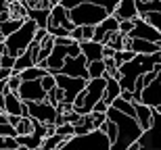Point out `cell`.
Listing matches in <instances>:
<instances>
[{
  "label": "cell",
  "mask_w": 161,
  "mask_h": 150,
  "mask_svg": "<svg viewBox=\"0 0 161 150\" xmlns=\"http://www.w3.org/2000/svg\"><path fill=\"white\" fill-rule=\"evenodd\" d=\"M107 117L117 125V140L111 144V150H128L134 142H138V140L142 138L144 132L134 117H128V115L119 113L113 106H109Z\"/></svg>",
  "instance_id": "cell-1"
},
{
  "label": "cell",
  "mask_w": 161,
  "mask_h": 150,
  "mask_svg": "<svg viewBox=\"0 0 161 150\" xmlns=\"http://www.w3.org/2000/svg\"><path fill=\"white\" fill-rule=\"evenodd\" d=\"M36 31H38L36 21L25 19L23 25H21L15 34H11L8 38H4V48H6V52L11 54V56H15V59H17V56H21V54L30 48L31 44H34Z\"/></svg>",
  "instance_id": "cell-2"
},
{
  "label": "cell",
  "mask_w": 161,
  "mask_h": 150,
  "mask_svg": "<svg viewBox=\"0 0 161 150\" xmlns=\"http://www.w3.org/2000/svg\"><path fill=\"white\" fill-rule=\"evenodd\" d=\"M57 150H111V142H109L107 133H103L101 129H94L84 136L67 138Z\"/></svg>",
  "instance_id": "cell-3"
},
{
  "label": "cell",
  "mask_w": 161,
  "mask_h": 150,
  "mask_svg": "<svg viewBox=\"0 0 161 150\" xmlns=\"http://www.w3.org/2000/svg\"><path fill=\"white\" fill-rule=\"evenodd\" d=\"M111 13L105 8V6H98L94 2H82L80 6L69 11V19H71L73 25H98L103 23L105 19L109 17Z\"/></svg>",
  "instance_id": "cell-4"
},
{
  "label": "cell",
  "mask_w": 161,
  "mask_h": 150,
  "mask_svg": "<svg viewBox=\"0 0 161 150\" xmlns=\"http://www.w3.org/2000/svg\"><path fill=\"white\" fill-rule=\"evenodd\" d=\"M54 77H57V85L65 92V102H71V104L80 92H84L88 85V79L82 77H71V75H63V73H57Z\"/></svg>",
  "instance_id": "cell-5"
},
{
  "label": "cell",
  "mask_w": 161,
  "mask_h": 150,
  "mask_svg": "<svg viewBox=\"0 0 161 150\" xmlns=\"http://www.w3.org/2000/svg\"><path fill=\"white\" fill-rule=\"evenodd\" d=\"M27 113L31 119L40 121V123H54L59 111L48 100H40V102H27Z\"/></svg>",
  "instance_id": "cell-6"
},
{
  "label": "cell",
  "mask_w": 161,
  "mask_h": 150,
  "mask_svg": "<svg viewBox=\"0 0 161 150\" xmlns=\"http://www.w3.org/2000/svg\"><path fill=\"white\" fill-rule=\"evenodd\" d=\"M138 144H140V150H161V113L155 111L153 125H151L149 132L142 133Z\"/></svg>",
  "instance_id": "cell-7"
},
{
  "label": "cell",
  "mask_w": 161,
  "mask_h": 150,
  "mask_svg": "<svg viewBox=\"0 0 161 150\" xmlns=\"http://www.w3.org/2000/svg\"><path fill=\"white\" fill-rule=\"evenodd\" d=\"M130 38H138V40H149V42H161V31L153 25H149L142 17L134 19V29L130 31Z\"/></svg>",
  "instance_id": "cell-8"
},
{
  "label": "cell",
  "mask_w": 161,
  "mask_h": 150,
  "mask_svg": "<svg viewBox=\"0 0 161 150\" xmlns=\"http://www.w3.org/2000/svg\"><path fill=\"white\" fill-rule=\"evenodd\" d=\"M61 73L63 75H71V77L88 79V59L84 54H80V56H67Z\"/></svg>",
  "instance_id": "cell-9"
},
{
  "label": "cell",
  "mask_w": 161,
  "mask_h": 150,
  "mask_svg": "<svg viewBox=\"0 0 161 150\" xmlns=\"http://www.w3.org/2000/svg\"><path fill=\"white\" fill-rule=\"evenodd\" d=\"M19 98L23 102H40V100H46V92L42 88L40 79H34V81H23L21 88L17 90Z\"/></svg>",
  "instance_id": "cell-10"
},
{
  "label": "cell",
  "mask_w": 161,
  "mask_h": 150,
  "mask_svg": "<svg viewBox=\"0 0 161 150\" xmlns=\"http://www.w3.org/2000/svg\"><path fill=\"white\" fill-rule=\"evenodd\" d=\"M4 113L6 115H17V117H30V113H27V102L21 100L17 92H6Z\"/></svg>",
  "instance_id": "cell-11"
},
{
  "label": "cell",
  "mask_w": 161,
  "mask_h": 150,
  "mask_svg": "<svg viewBox=\"0 0 161 150\" xmlns=\"http://www.w3.org/2000/svg\"><path fill=\"white\" fill-rule=\"evenodd\" d=\"M124 48L132 50V52H136V54H155L159 52V44L155 42H149V40H138V38H130V36H125V44H124Z\"/></svg>",
  "instance_id": "cell-12"
},
{
  "label": "cell",
  "mask_w": 161,
  "mask_h": 150,
  "mask_svg": "<svg viewBox=\"0 0 161 150\" xmlns=\"http://www.w3.org/2000/svg\"><path fill=\"white\" fill-rule=\"evenodd\" d=\"M48 27H65V29L71 31L75 25L71 23V19H69V11H67V8H63L61 4H54L53 8H50Z\"/></svg>",
  "instance_id": "cell-13"
},
{
  "label": "cell",
  "mask_w": 161,
  "mask_h": 150,
  "mask_svg": "<svg viewBox=\"0 0 161 150\" xmlns=\"http://www.w3.org/2000/svg\"><path fill=\"white\" fill-rule=\"evenodd\" d=\"M113 15L119 21H134V19H138L140 15H138L136 0H119L117 6H115V11H113Z\"/></svg>",
  "instance_id": "cell-14"
},
{
  "label": "cell",
  "mask_w": 161,
  "mask_h": 150,
  "mask_svg": "<svg viewBox=\"0 0 161 150\" xmlns=\"http://www.w3.org/2000/svg\"><path fill=\"white\" fill-rule=\"evenodd\" d=\"M140 102H144V104H149V106H153V108L161 106V73L157 75V79L153 81V84L144 88L142 100Z\"/></svg>",
  "instance_id": "cell-15"
},
{
  "label": "cell",
  "mask_w": 161,
  "mask_h": 150,
  "mask_svg": "<svg viewBox=\"0 0 161 150\" xmlns=\"http://www.w3.org/2000/svg\"><path fill=\"white\" fill-rule=\"evenodd\" d=\"M153 117H155V108L144 104V102H136V121L142 127V132H149L153 125Z\"/></svg>",
  "instance_id": "cell-16"
},
{
  "label": "cell",
  "mask_w": 161,
  "mask_h": 150,
  "mask_svg": "<svg viewBox=\"0 0 161 150\" xmlns=\"http://www.w3.org/2000/svg\"><path fill=\"white\" fill-rule=\"evenodd\" d=\"M80 50H82V54L88 59V63H92V60H103L105 44L94 42V40H84V42H80Z\"/></svg>",
  "instance_id": "cell-17"
},
{
  "label": "cell",
  "mask_w": 161,
  "mask_h": 150,
  "mask_svg": "<svg viewBox=\"0 0 161 150\" xmlns=\"http://www.w3.org/2000/svg\"><path fill=\"white\" fill-rule=\"evenodd\" d=\"M119 96H121V84H119V79L107 77V88H105L103 100L111 106V104H113V100H115V98H119Z\"/></svg>",
  "instance_id": "cell-18"
},
{
  "label": "cell",
  "mask_w": 161,
  "mask_h": 150,
  "mask_svg": "<svg viewBox=\"0 0 161 150\" xmlns=\"http://www.w3.org/2000/svg\"><path fill=\"white\" fill-rule=\"evenodd\" d=\"M54 50V38L48 34L44 40H42L40 44H38V50H36V65L38 63H42V60H46L48 56H50V52Z\"/></svg>",
  "instance_id": "cell-19"
},
{
  "label": "cell",
  "mask_w": 161,
  "mask_h": 150,
  "mask_svg": "<svg viewBox=\"0 0 161 150\" xmlns=\"http://www.w3.org/2000/svg\"><path fill=\"white\" fill-rule=\"evenodd\" d=\"M27 19L36 21L38 27L46 29L48 27V19H50V8H27Z\"/></svg>",
  "instance_id": "cell-20"
},
{
  "label": "cell",
  "mask_w": 161,
  "mask_h": 150,
  "mask_svg": "<svg viewBox=\"0 0 161 150\" xmlns=\"http://www.w3.org/2000/svg\"><path fill=\"white\" fill-rule=\"evenodd\" d=\"M113 108H117L119 113H124V115H128V117H134L136 119V102H130V100H124V98H115L113 100V104H111Z\"/></svg>",
  "instance_id": "cell-21"
},
{
  "label": "cell",
  "mask_w": 161,
  "mask_h": 150,
  "mask_svg": "<svg viewBox=\"0 0 161 150\" xmlns=\"http://www.w3.org/2000/svg\"><path fill=\"white\" fill-rule=\"evenodd\" d=\"M105 73H107L105 60H92V63H88V79L105 77Z\"/></svg>",
  "instance_id": "cell-22"
},
{
  "label": "cell",
  "mask_w": 161,
  "mask_h": 150,
  "mask_svg": "<svg viewBox=\"0 0 161 150\" xmlns=\"http://www.w3.org/2000/svg\"><path fill=\"white\" fill-rule=\"evenodd\" d=\"M21 25H23V21H21V19H6V21H2V23H0V36H2V38H8L11 34H15Z\"/></svg>",
  "instance_id": "cell-23"
},
{
  "label": "cell",
  "mask_w": 161,
  "mask_h": 150,
  "mask_svg": "<svg viewBox=\"0 0 161 150\" xmlns=\"http://www.w3.org/2000/svg\"><path fill=\"white\" fill-rule=\"evenodd\" d=\"M46 73H48L46 69H42L40 65H34V67H30V69L21 71L19 75H21V79H23V81H34V79H42Z\"/></svg>",
  "instance_id": "cell-24"
},
{
  "label": "cell",
  "mask_w": 161,
  "mask_h": 150,
  "mask_svg": "<svg viewBox=\"0 0 161 150\" xmlns=\"http://www.w3.org/2000/svg\"><path fill=\"white\" fill-rule=\"evenodd\" d=\"M34 127H36V119H31V117H21L15 129H17V136H30L34 133Z\"/></svg>",
  "instance_id": "cell-25"
},
{
  "label": "cell",
  "mask_w": 161,
  "mask_h": 150,
  "mask_svg": "<svg viewBox=\"0 0 161 150\" xmlns=\"http://www.w3.org/2000/svg\"><path fill=\"white\" fill-rule=\"evenodd\" d=\"M94 132V125H92V117L90 115H82L80 121L75 123V136H84V133Z\"/></svg>",
  "instance_id": "cell-26"
},
{
  "label": "cell",
  "mask_w": 161,
  "mask_h": 150,
  "mask_svg": "<svg viewBox=\"0 0 161 150\" xmlns=\"http://www.w3.org/2000/svg\"><path fill=\"white\" fill-rule=\"evenodd\" d=\"M63 142H65V138H61L57 133H54V136H46V138L42 140V144H40L38 150H57Z\"/></svg>",
  "instance_id": "cell-27"
},
{
  "label": "cell",
  "mask_w": 161,
  "mask_h": 150,
  "mask_svg": "<svg viewBox=\"0 0 161 150\" xmlns=\"http://www.w3.org/2000/svg\"><path fill=\"white\" fill-rule=\"evenodd\" d=\"M0 136L2 138H17V129L6 121V113H0Z\"/></svg>",
  "instance_id": "cell-28"
},
{
  "label": "cell",
  "mask_w": 161,
  "mask_h": 150,
  "mask_svg": "<svg viewBox=\"0 0 161 150\" xmlns=\"http://www.w3.org/2000/svg\"><path fill=\"white\" fill-rule=\"evenodd\" d=\"M98 129H101L103 133H107V138H109V142H111V144L117 140V125H115V123L109 119V117H107V121H105V123H103Z\"/></svg>",
  "instance_id": "cell-29"
},
{
  "label": "cell",
  "mask_w": 161,
  "mask_h": 150,
  "mask_svg": "<svg viewBox=\"0 0 161 150\" xmlns=\"http://www.w3.org/2000/svg\"><path fill=\"white\" fill-rule=\"evenodd\" d=\"M134 56H136V52H132V50L124 48V50H117V52H115L113 60H115V65H117V69H119L121 65H125V63H130V60L134 59Z\"/></svg>",
  "instance_id": "cell-30"
},
{
  "label": "cell",
  "mask_w": 161,
  "mask_h": 150,
  "mask_svg": "<svg viewBox=\"0 0 161 150\" xmlns=\"http://www.w3.org/2000/svg\"><path fill=\"white\" fill-rule=\"evenodd\" d=\"M46 100L50 102L53 106H57V104H61V102H65V92H63L59 85H57L54 90H50V92L46 94Z\"/></svg>",
  "instance_id": "cell-31"
},
{
  "label": "cell",
  "mask_w": 161,
  "mask_h": 150,
  "mask_svg": "<svg viewBox=\"0 0 161 150\" xmlns=\"http://www.w3.org/2000/svg\"><path fill=\"white\" fill-rule=\"evenodd\" d=\"M57 136H61V138H71V136H75V125L73 123H63V125H57Z\"/></svg>",
  "instance_id": "cell-32"
},
{
  "label": "cell",
  "mask_w": 161,
  "mask_h": 150,
  "mask_svg": "<svg viewBox=\"0 0 161 150\" xmlns=\"http://www.w3.org/2000/svg\"><path fill=\"white\" fill-rule=\"evenodd\" d=\"M21 84H23L21 75H19V73H13L11 77L6 79V90H8V92H17L19 88H21Z\"/></svg>",
  "instance_id": "cell-33"
},
{
  "label": "cell",
  "mask_w": 161,
  "mask_h": 150,
  "mask_svg": "<svg viewBox=\"0 0 161 150\" xmlns=\"http://www.w3.org/2000/svg\"><path fill=\"white\" fill-rule=\"evenodd\" d=\"M40 84H42V88H44V92L48 94L50 90H54V88H57V77H54L53 73H46V75L40 79Z\"/></svg>",
  "instance_id": "cell-34"
},
{
  "label": "cell",
  "mask_w": 161,
  "mask_h": 150,
  "mask_svg": "<svg viewBox=\"0 0 161 150\" xmlns=\"http://www.w3.org/2000/svg\"><path fill=\"white\" fill-rule=\"evenodd\" d=\"M142 19L149 25H153V27H157L161 31V13H147V15H142Z\"/></svg>",
  "instance_id": "cell-35"
},
{
  "label": "cell",
  "mask_w": 161,
  "mask_h": 150,
  "mask_svg": "<svg viewBox=\"0 0 161 150\" xmlns=\"http://www.w3.org/2000/svg\"><path fill=\"white\" fill-rule=\"evenodd\" d=\"M90 117H92V125H94V129H98V127L107 121V113H90Z\"/></svg>",
  "instance_id": "cell-36"
},
{
  "label": "cell",
  "mask_w": 161,
  "mask_h": 150,
  "mask_svg": "<svg viewBox=\"0 0 161 150\" xmlns=\"http://www.w3.org/2000/svg\"><path fill=\"white\" fill-rule=\"evenodd\" d=\"M82 2H86V0H59V4L63 6V8H67V11H71V8L80 6Z\"/></svg>",
  "instance_id": "cell-37"
},
{
  "label": "cell",
  "mask_w": 161,
  "mask_h": 150,
  "mask_svg": "<svg viewBox=\"0 0 161 150\" xmlns=\"http://www.w3.org/2000/svg\"><path fill=\"white\" fill-rule=\"evenodd\" d=\"M2 67L4 69H13L15 67V56H11V54L6 52V48H4V54H2Z\"/></svg>",
  "instance_id": "cell-38"
},
{
  "label": "cell",
  "mask_w": 161,
  "mask_h": 150,
  "mask_svg": "<svg viewBox=\"0 0 161 150\" xmlns=\"http://www.w3.org/2000/svg\"><path fill=\"white\" fill-rule=\"evenodd\" d=\"M94 29H96V25H84V27H82L84 40H94ZM84 40H82V42H84Z\"/></svg>",
  "instance_id": "cell-39"
},
{
  "label": "cell",
  "mask_w": 161,
  "mask_h": 150,
  "mask_svg": "<svg viewBox=\"0 0 161 150\" xmlns=\"http://www.w3.org/2000/svg\"><path fill=\"white\" fill-rule=\"evenodd\" d=\"M132 29H134V21H119V31L124 36H130Z\"/></svg>",
  "instance_id": "cell-40"
},
{
  "label": "cell",
  "mask_w": 161,
  "mask_h": 150,
  "mask_svg": "<svg viewBox=\"0 0 161 150\" xmlns=\"http://www.w3.org/2000/svg\"><path fill=\"white\" fill-rule=\"evenodd\" d=\"M71 40H73V42H82V40H84V34H82V25H75V27H73V29H71Z\"/></svg>",
  "instance_id": "cell-41"
},
{
  "label": "cell",
  "mask_w": 161,
  "mask_h": 150,
  "mask_svg": "<svg viewBox=\"0 0 161 150\" xmlns=\"http://www.w3.org/2000/svg\"><path fill=\"white\" fill-rule=\"evenodd\" d=\"M157 75H159V73H157L155 69H153V71H149V73H144V75H142V81H144V85H151V84H153V81L157 79Z\"/></svg>",
  "instance_id": "cell-42"
},
{
  "label": "cell",
  "mask_w": 161,
  "mask_h": 150,
  "mask_svg": "<svg viewBox=\"0 0 161 150\" xmlns=\"http://www.w3.org/2000/svg\"><path fill=\"white\" fill-rule=\"evenodd\" d=\"M92 111H94V113H107V111H109V104L105 100H98L94 104V108H92Z\"/></svg>",
  "instance_id": "cell-43"
},
{
  "label": "cell",
  "mask_w": 161,
  "mask_h": 150,
  "mask_svg": "<svg viewBox=\"0 0 161 150\" xmlns=\"http://www.w3.org/2000/svg\"><path fill=\"white\" fill-rule=\"evenodd\" d=\"M13 73H15L13 69H4V67H0V81H6V79L11 77Z\"/></svg>",
  "instance_id": "cell-44"
},
{
  "label": "cell",
  "mask_w": 161,
  "mask_h": 150,
  "mask_svg": "<svg viewBox=\"0 0 161 150\" xmlns=\"http://www.w3.org/2000/svg\"><path fill=\"white\" fill-rule=\"evenodd\" d=\"M121 98H124V100H130V102H136L134 92H130V90H121Z\"/></svg>",
  "instance_id": "cell-45"
},
{
  "label": "cell",
  "mask_w": 161,
  "mask_h": 150,
  "mask_svg": "<svg viewBox=\"0 0 161 150\" xmlns=\"http://www.w3.org/2000/svg\"><path fill=\"white\" fill-rule=\"evenodd\" d=\"M115 56V50L111 48V46H105V50H103V59H113Z\"/></svg>",
  "instance_id": "cell-46"
},
{
  "label": "cell",
  "mask_w": 161,
  "mask_h": 150,
  "mask_svg": "<svg viewBox=\"0 0 161 150\" xmlns=\"http://www.w3.org/2000/svg\"><path fill=\"white\" fill-rule=\"evenodd\" d=\"M11 2H15V0H0V13H4L6 8H8V4Z\"/></svg>",
  "instance_id": "cell-47"
},
{
  "label": "cell",
  "mask_w": 161,
  "mask_h": 150,
  "mask_svg": "<svg viewBox=\"0 0 161 150\" xmlns=\"http://www.w3.org/2000/svg\"><path fill=\"white\" fill-rule=\"evenodd\" d=\"M2 54H4V42L0 44V67H2Z\"/></svg>",
  "instance_id": "cell-48"
},
{
  "label": "cell",
  "mask_w": 161,
  "mask_h": 150,
  "mask_svg": "<svg viewBox=\"0 0 161 150\" xmlns=\"http://www.w3.org/2000/svg\"><path fill=\"white\" fill-rule=\"evenodd\" d=\"M17 150H34V148H23V146H19Z\"/></svg>",
  "instance_id": "cell-49"
},
{
  "label": "cell",
  "mask_w": 161,
  "mask_h": 150,
  "mask_svg": "<svg viewBox=\"0 0 161 150\" xmlns=\"http://www.w3.org/2000/svg\"><path fill=\"white\" fill-rule=\"evenodd\" d=\"M2 42H4V38H0V44H2Z\"/></svg>",
  "instance_id": "cell-50"
},
{
  "label": "cell",
  "mask_w": 161,
  "mask_h": 150,
  "mask_svg": "<svg viewBox=\"0 0 161 150\" xmlns=\"http://www.w3.org/2000/svg\"><path fill=\"white\" fill-rule=\"evenodd\" d=\"M0 38H2V36H0Z\"/></svg>",
  "instance_id": "cell-51"
}]
</instances>
